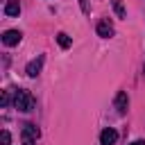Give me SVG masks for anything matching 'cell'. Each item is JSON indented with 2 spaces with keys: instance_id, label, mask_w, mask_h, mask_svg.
<instances>
[{
  "instance_id": "6da1fadb",
  "label": "cell",
  "mask_w": 145,
  "mask_h": 145,
  "mask_svg": "<svg viewBox=\"0 0 145 145\" xmlns=\"http://www.w3.org/2000/svg\"><path fill=\"white\" fill-rule=\"evenodd\" d=\"M14 106H16L18 111H32V109H34V97H32V93H29L27 88L16 91V93H14Z\"/></svg>"
},
{
  "instance_id": "7a4b0ae2",
  "label": "cell",
  "mask_w": 145,
  "mask_h": 145,
  "mask_svg": "<svg viewBox=\"0 0 145 145\" xmlns=\"http://www.w3.org/2000/svg\"><path fill=\"white\" fill-rule=\"evenodd\" d=\"M39 134H41V131H39L36 125H32V122L23 125V131H20V136H23V145H36Z\"/></svg>"
},
{
  "instance_id": "3957f363",
  "label": "cell",
  "mask_w": 145,
  "mask_h": 145,
  "mask_svg": "<svg viewBox=\"0 0 145 145\" xmlns=\"http://www.w3.org/2000/svg\"><path fill=\"white\" fill-rule=\"evenodd\" d=\"M113 106H116V111H118L120 116H125V113H127V106H129V97H127V93H125V91H118V93H116Z\"/></svg>"
},
{
  "instance_id": "277c9868",
  "label": "cell",
  "mask_w": 145,
  "mask_h": 145,
  "mask_svg": "<svg viewBox=\"0 0 145 145\" xmlns=\"http://www.w3.org/2000/svg\"><path fill=\"white\" fill-rule=\"evenodd\" d=\"M43 61H45V57H43V54H39L36 59H32V61L27 63V68H25V72H27L29 77H36V75L41 72V68H43Z\"/></svg>"
},
{
  "instance_id": "5b68a950",
  "label": "cell",
  "mask_w": 145,
  "mask_h": 145,
  "mask_svg": "<svg viewBox=\"0 0 145 145\" xmlns=\"http://www.w3.org/2000/svg\"><path fill=\"white\" fill-rule=\"evenodd\" d=\"M97 36H102V39H111L113 36V25H111L109 18H102L97 23Z\"/></svg>"
},
{
  "instance_id": "8992f818",
  "label": "cell",
  "mask_w": 145,
  "mask_h": 145,
  "mask_svg": "<svg viewBox=\"0 0 145 145\" xmlns=\"http://www.w3.org/2000/svg\"><path fill=\"white\" fill-rule=\"evenodd\" d=\"M20 39H23V34H20L18 29H7V32L2 34V43H5V45H18Z\"/></svg>"
},
{
  "instance_id": "52a82bcc",
  "label": "cell",
  "mask_w": 145,
  "mask_h": 145,
  "mask_svg": "<svg viewBox=\"0 0 145 145\" xmlns=\"http://www.w3.org/2000/svg\"><path fill=\"white\" fill-rule=\"evenodd\" d=\"M116 140H118V131L111 129V127H106V129L100 134V145H113Z\"/></svg>"
},
{
  "instance_id": "ba28073f",
  "label": "cell",
  "mask_w": 145,
  "mask_h": 145,
  "mask_svg": "<svg viewBox=\"0 0 145 145\" xmlns=\"http://www.w3.org/2000/svg\"><path fill=\"white\" fill-rule=\"evenodd\" d=\"M5 14H7V16H18V14H20V2H18V0H7Z\"/></svg>"
},
{
  "instance_id": "9c48e42d",
  "label": "cell",
  "mask_w": 145,
  "mask_h": 145,
  "mask_svg": "<svg viewBox=\"0 0 145 145\" xmlns=\"http://www.w3.org/2000/svg\"><path fill=\"white\" fill-rule=\"evenodd\" d=\"M57 43H59V45H61L63 50L72 45V41H70V36H68V34H63V32H59V34H57Z\"/></svg>"
},
{
  "instance_id": "30bf717a",
  "label": "cell",
  "mask_w": 145,
  "mask_h": 145,
  "mask_svg": "<svg viewBox=\"0 0 145 145\" xmlns=\"http://www.w3.org/2000/svg\"><path fill=\"white\" fill-rule=\"evenodd\" d=\"M111 5H113V11H116L118 18H125V16H127V11H125V7H122V0H111Z\"/></svg>"
},
{
  "instance_id": "8fae6325",
  "label": "cell",
  "mask_w": 145,
  "mask_h": 145,
  "mask_svg": "<svg viewBox=\"0 0 145 145\" xmlns=\"http://www.w3.org/2000/svg\"><path fill=\"white\" fill-rule=\"evenodd\" d=\"M9 143H11V136H9V131L5 129V131L0 134V145H9Z\"/></svg>"
},
{
  "instance_id": "7c38bea8",
  "label": "cell",
  "mask_w": 145,
  "mask_h": 145,
  "mask_svg": "<svg viewBox=\"0 0 145 145\" xmlns=\"http://www.w3.org/2000/svg\"><path fill=\"white\" fill-rule=\"evenodd\" d=\"M9 102H11V91H5L2 93V106H9Z\"/></svg>"
},
{
  "instance_id": "4fadbf2b",
  "label": "cell",
  "mask_w": 145,
  "mask_h": 145,
  "mask_svg": "<svg viewBox=\"0 0 145 145\" xmlns=\"http://www.w3.org/2000/svg\"><path fill=\"white\" fill-rule=\"evenodd\" d=\"M79 5H82V11H84V14H88V11H91V9H88V2H86V0H79Z\"/></svg>"
},
{
  "instance_id": "5bb4252c",
  "label": "cell",
  "mask_w": 145,
  "mask_h": 145,
  "mask_svg": "<svg viewBox=\"0 0 145 145\" xmlns=\"http://www.w3.org/2000/svg\"><path fill=\"white\" fill-rule=\"evenodd\" d=\"M129 145H145V140H134V143H129Z\"/></svg>"
},
{
  "instance_id": "9a60e30c",
  "label": "cell",
  "mask_w": 145,
  "mask_h": 145,
  "mask_svg": "<svg viewBox=\"0 0 145 145\" xmlns=\"http://www.w3.org/2000/svg\"><path fill=\"white\" fill-rule=\"evenodd\" d=\"M143 72H145V66H143Z\"/></svg>"
}]
</instances>
